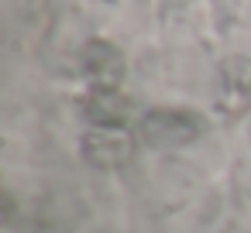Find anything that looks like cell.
<instances>
[{
	"instance_id": "obj_2",
	"label": "cell",
	"mask_w": 251,
	"mask_h": 233,
	"mask_svg": "<svg viewBox=\"0 0 251 233\" xmlns=\"http://www.w3.org/2000/svg\"><path fill=\"white\" fill-rule=\"evenodd\" d=\"M134 154V141L127 130H103L93 127L83 137V158L97 168H124Z\"/></svg>"
},
{
	"instance_id": "obj_1",
	"label": "cell",
	"mask_w": 251,
	"mask_h": 233,
	"mask_svg": "<svg viewBox=\"0 0 251 233\" xmlns=\"http://www.w3.org/2000/svg\"><path fill=\"white\" fill-rule=\"evenodd\" d=\"M138 134L151 148H182L203 134V120L186 110H148L138 120Z\"/></svg>"
},
{
	"instance_id": "obj_3",
	"label": "cell",
	"mask_w": 251,
	"mask_h": 233,
	"mask_svg": "<svg viewBox=\"0 0 251 233\" xmlns=\"http://www.w3.org/2000/svg\"><path fill=\"white\" fill-rule=\"evenodd\" d=\"M83 72L97 83V89H114L124 76V55L117 45L103 42V38H93L86 42L83 48Z\"/></svg>"
},
{
	"instance_id": "obj_5",
	"label": "cell",
	"mask_w": 251,
	"mask_h": 233,
	"mask_svg": "<svg viewBox=\"0 0 251 233\" xmlns=\"http://www.w3.org/2000/svg\"><path fill=\"white\" fill-rule=\"evenodd\" d=\"M220 93L230 106L251 103V59L237 55L220 65Z\"/></svg>"
},
{
	"instance_id": "obj_4",
	"label": "cell",
	"mask_w": 251,
	"mask_h": 233,
	"mask_svg": "<svg viewBox=\"0 0 251 233\" xmlns=\"http://www.w3.org/2000/svg\"><path fill=\"white\" fill-rule=\"evenodd\" d=\"M83 113L93 127H103V130H124V124L131 120V103L117 93V89H93L83 103Z\"/></svg>"
}]
</instances>
